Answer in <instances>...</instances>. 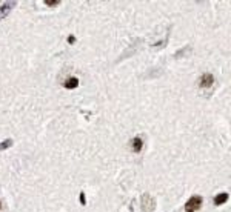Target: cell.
<instances>
[{
    "instance_id": "9",
    "label": "cell",
    "mask_w": 231,
    "mask_h": 212,
    "mask_svg": "<svg viewBox=\"0 0 231 212\" xmlns=\"http://www.w3.org/2000/svg\"><path fill=\"white\" fill-rule=\"evenodd\" d=\"M80 203H82L83 206L86 204V198H85V192H83V191L80 192Z\"/></svg>"
},
{
    "instance_id": "7",
    "label": "cell",
    "mask_w": 231,
    "mask_h": 212,
    "mask_svg": "<svg viewBox=\"0 0 231 212\" xmlns=\"http://www.w3.org/2000/svg\"><path fill=\"white\" fill-rule=\"evenodd\" d=\"M9 146H12V140H11V138H6L5 141L0 143V151H5V149H8Z\"/></svg>"
},
{
    "instance_id": "6",
    "label": "cell",
    "mask_w": 231,
    "mask_h": 212,
    "mask_svg": "<svg viewBox=\"0 0 231 212\" xmlns=\"http://www.w3.org/2000/svg\"><path fill=\"white\" fill-rule=\"evenodd\" d=\"M77 86H79L77 77H71V79H68V80L65 82V88H66V89H76Z\"/></svg>"
},
{
    "instance_id": "3",
    "label": "cell",
    "mask_w": 231,
    "mask_h": 212,
    "mask_svg": "<svg viewBox=\"0 0 231 212\" xmlns=\"http://www.w3.org/2000/svg\"><path fill=\"white\" fill-rule=\"evenodd\" d=\"M131 149L134 151V152H140V149L143 148V140L140 138V137H134L133 140H131Z\"/></svg>"
},
{
    "instance_id": "1",
    "label": "cell",
    "mask_w": 231,
    "mask_h": 212,
    "mask_svg": "<svg viewBox=\"0 0 231 212\" xmlns=\"http://www.w3.org/2000/svg\"><path fill=\"white\" fill-rule=\"evenodd\" d=\"M202 197L200 195H193L188 201H187V204H185V210L187 212H196V210H199L200 207H202Z\"/></svg>"
},
{
    "instance_id": "5",
    "label": "cell",
    "mask_w": 231,
    "mask_h": 212,
    "mask_svg": "<svg viewBox=\"0 0 231 212\" xmlns=\"http://www.w3.org/2000/svg\"><path fill=\"white\" fill-rule=\"evenodd\" d=\"M228 197H229V195H228L226 192H220V194H217V195L214 197V204H216V206L223 204V203L228 200Z\"/></svg>"
},
{
    "instance_id": "8",
    "label": "cell",
    "mask_w": 231,
    "mask_h": 212,
    "mask_svg": "<svg viewBox=\"0 0 231 212\" xmlns=\"http://www.w3.org/2000/svg\"><path fill=\"white\" fill-rule=\"evenodd\" d=\"M46 6H57L59 5V2H57V0H46Z\"/></svg>"
},
{
    "instance_id": "2",
    "label": "cell",
    "mask_w": 231,
    "mask_h": 212,
    "mask_svg": "<svg viewBox=\"0 0 231 212\" xmlns=\"http://www.w3.org/2000/svg\"><path fill=\"white\" fill-rule=\"evenodd\" d=\"M199 85H200V88H203V89L211 88V86L214 85V77H213V74H210V72L203 74V76L200 77V80H199Z\"/></svg>"
},
{
    "instance_id": "4",
    "label": "cell",
    "mask_w": 231,
    "mask_h": 212,
    "mask_svg": "<svg viewBox=\"0 0 231 212\" xmlns=\"http://www.w3.org/2000/svg\"><path fill=\"white\" fill-rule=\"evenodd\" d=\"M16 6V2H8V3H3L2 6H0V19H3L12 8Z\"/></svg>"
},
{
    "instance_id": "11",
    "label": "cell",
    "mask_w": 231,
    "mask_h": 212,
    "mask_svg": "<svg viewBox=\"0 0 231 212\" xmlns=\"http://www.w3.org/2000/svg\"><path fill=\"white\" fill-rule=\"evenodd\" d=\"M0 207H2V203H0Z\"/></svg>"
},
{
    "instance_id": "10",
    "label": "cell",
    "mask_w": 231,
    "mask_h": 212,
    "mask_svg": "<svg viewBox=\"0 0 231 212\" xmlns=\"http://www.w3.org/2000/svg\"><path fill=\"white\" fill-rule=\"evenodd\" d=\"M74 42H76V37H74V35L71 34V35H69V37H68V43H69V45H73Z\"/></svg>"
}]
</instances>
